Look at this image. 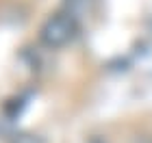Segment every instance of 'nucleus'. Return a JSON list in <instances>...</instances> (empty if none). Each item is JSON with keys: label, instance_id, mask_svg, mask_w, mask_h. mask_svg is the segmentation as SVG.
Here are the masks:
<instances>
[{"label": "nucleus", "instance_id": "1", "mask_svg": "<svg viewBox=\"0 0 152 143\" xmlns=\"http://www.w3.org/2000/svg\"><path fill=\"white\" fill-rule=\"evenodd\" d=\"M76 30H78V24H76V15L72 11H61L54 13L44 22L39 30V39L41 44L50 50H57V48H63L76 37Z\"/></svg>", "mask_w": 152, "mask_h": 143}, {"label": "nucleus", "instance_id": "2", "mask_svg": "<svg viewBox=\"0 0 152 143\" xmlns=\"http://www.w3.org/2000/svg\"><path fill=\"white\" fill-rule=\"evenodd\" d=\"M11 143H44V139L37 134H28V132H20L11 139Z\"/></svg>", "mask_w": 152, "mask_h": 143}]
</instances>
